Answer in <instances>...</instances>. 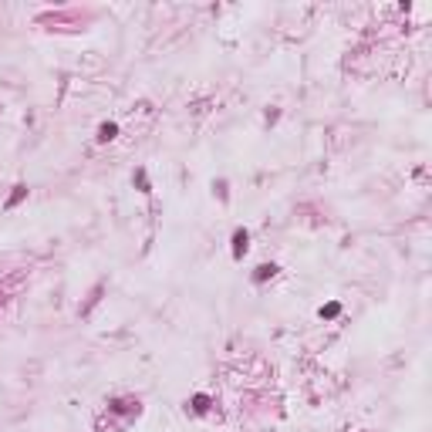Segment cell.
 Instances as JSON below:
<instances>
[{
  "mask_svg": "<svg viewBox=\"0 0 432 432\" xmlns=\"http://www.w3.org/2000/svg\"><path fill=\"white\" fill-rule=\"evenodd\" d=\"M247 243H250V233L240 226V230L233 233V260H243V253H247Z\"/></svg>",
  "mask_w": 432,
  "mask_h": 432,
  "instance_id": "obj_1",
  "label": "cell"
},
{
  "mask_svg": "<svg viewBox=\"0 0 432 432\" xmlns=\"http://www.w3.org/2000/svg\"><path fill=\"white\" fill-rule=\"evenodd\" d=\"M115 135H118V125H115V122H105V125L98 129V142H112Z\"/></svg>",
  "mask_w": 432,
  "mask_h": 432,
  "instance_id": "obj_2",
  "label": "cell"
},
{
  "mask_svg": "<svg viewBox=\"0 0 432 432\" xmlns=\"http://www.w3.org/2000/svg\"><path fill=\"white\" fill-rule=\"evenodd\" d=\"M274 274H277V267H274V264H260V267H257V274H253V281H257V284H264V281H267V277H274Z\"/></svg>",
  "mask_w": 432,
  "mask_h": 432,
  "instance_id": "obj_3",
  "label": "cell"
},
{
  "mask_svg": "<svg viewBox=\"0 0 432 432\" xmlns=\"http://www.w3.org/2000/svg\"><path fill=\"white\" fill-rule=\"evenodd\" d=\"M24 196H27V186H14V193H10V199H7V210H14Z\"/></svg>",
  "mask_w": 432,
  "mask_h": 432,
  "instance_id": "obj_4",
  "label": "cell"
},
{
  "mask_svg": "<svg viewBox=\"0 0 432 432\" xmlns=\"http://www.w3.org/2000/svg\"><path fill=\"white\" fill-rule=\"evenodd\" d=\"M338 314H341V304L338 300H331V304L321 307V317H338Z\"/></svg>",
  "mask_w": 432,
  "mask_h": 432,
  "instance_id": "obj_5",
  "label": "cell"
},
{
  "mask_svg": "<svg viewBox=\"0 0 432 432\" xmlns=\"http://www.w3.org/2000/svg\"><path fill=\"white\" fill-rule=\"evenodd\" d=\"M135 186H139L142 193H149V189H152V186H149V176H145V169H139V172H135Z\"/></svg>",
  "mask_w": 432,
  "mask_h": 432,
  "instance_id": "obj_6",
  "label": "cell"
},
{
  "mask_svg": "<svg viewBox=\"0 0 432 432\" xmlns=\"http://www.w3.org/2000/svg\"><path fill=\"white\" fill-rule=\"evenodd\" d=\"M193 405H196V412H206V395H196Z\"/></svg>",
  "mask_w": 432,
  "mask_h": 432,
  "instance_id": "obj_7",
  "label": "cell"
}]
</instances>
